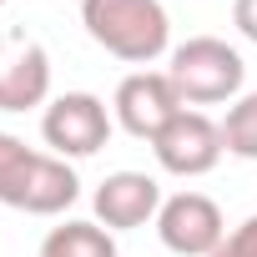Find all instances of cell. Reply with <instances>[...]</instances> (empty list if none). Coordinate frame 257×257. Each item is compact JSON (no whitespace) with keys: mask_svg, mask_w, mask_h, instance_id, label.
I'll use <instances>...</instances> for the list:
<instances>
[{"mask_svg":"<svg viewBox=\"0 0 257 257\" xmlns=\"http://www.w3.org/2000/svg\"><path fill=\"white\" fill-rule=\"evenodd\" d=\"M81 197V177L66 157L31 152L21 137L0 132V202L31 212V217H61Z\"/></svg>","mask_w":257,"mask_h":257,"instance_id":"obj_1","label":"cell"},{"mask_svg":"<svg viewBox=\"0 0 257 257\" xmlns=\"http://www.w3.org/2000/svg\"><path fill=\"white\" fill-rule=\"evenodd\" d=\"M81 26L106 56L142 71L172 46V16L162 0H81Z\"/></svg>","mask_w":257,"mask_h":257,"instance_id":"obj_2","label":"cell"},{"mask_svg":"<svg viewBox=\"0 0 257 257\" xmlns=\"http://www.w3.org/2000/svg\"><path fill=\"white\" fill-rule=\"evenodd\" d=\"M177 96L187 106H217V101H237L242 96V81H247V66L237 56V46L217 41V36H192L172 51V66H167Z\"/></svg>","mask_w":257,"mask_h":257,"instance_id":"obj_3","label":"cell"},{"mask_svg":"<svg viewBox=\"0 0 257 257\" xmlns=\"http://www.w3.org/2000/svg\"><path fill=\"white\" fill-rule=\"evenodd\" d=\"M111 106L91 91H66L46 106L41 116V137L51 147V157H66V162H81V157H96L106 142H111Z\"/></svg>","mask_w":257,"mask_h":257,"instance_id":"obj_4","label":"cell"},{"mask_svg":"<svg viewBox=\"0 0 257 257\" xmlns=\"http://www.w3.org/2000/svg\"><path fill=\"white\" fill-rule=\"evenodd\" d=\"M187 101L177 96L172 76L167 71H132L121 86H116V101H111V116L121 132H132L137 142H157L162 126L172 116H182Z\"/></svg>","mask_w":257,"mask_h":257,"instance_id":"obj_5","label":"cell"},{"mask_svg":"<svg viewBox=\"0 0 257 257\" xmlns=\"http://www.w3.org/2000/svg\"><path fill=\"white\" fill-rule=\"evenodd\" d=\"M157 237L167 252L177 257H212L222 242H227V222H222V207L202 192H177L162 202L157 212Z\"/></svg>","mask_w":257,"mask_h":257,"instance_id":"obj_6","label":"cell"},{"mask_svg":"<svg viewBox=\"0 0 257 257\" xmlns=\"http://www.w3.org/2000/svg\"><path fill=\"white\" fill-rule=\"evenodd\" d=\"M51 106V56L26 31H0V111Z\"/></svg>","mask_w":257,"mask_h":257,"instance_id":"obj_7","label":"cell"},{"mask_svg":"<svg viewBox=\"0 0 257 257\" xmlns=\"http://www.w3.org/2000/svg\"><path fill=\"white\" fill-rule=\"evenodd\" d=\"M152 152H157V167L172 172V177H207L227 152L222 147V121H212L202 111H182L162 126Z\"/></svg>","mask_w":257,"mask_h":257,"instance_id":"obj_8","label":"cell"},{"mask_svg":"<svg viewBox=\"0 0 257 257\" xmlns=\"http://www.w3.org/2000/svg\"><path fill=\"white\" fill-rule=\"evenodd\" d=\"M162 202H167V197H162V182L147 177V172H111V177L96 187V197H91L96 222H101L106 232H137V227L157 222Z\"/></svg>","mask_w":257,"mask_h":257,"instance_id":"obj_9","label":"cell"},{"mask_svg":"<svg viewBox=\"0 0 257 257\" xmlns=\"http://www.w3.org/2000/svg\"><path fill=\"white\" fill-rule=\"evenodd\" d=\"M41 257H116V237L101 222H61L46 232Z\"/></svg>","mask_w":257,"mask_h":257,"instance_id":"obj_10","label":"cell"},{"mask_svg":"<svg viewBox=\"0 0 257 257\" xmlns=\"http://www.w3.org/2000/svg\"><path fill=\"white\" fill-rule=\"evenodd\" d=\"M222 147L242 162H257V91H242L222 116Z\"/></svg>","mask_w":257,"mask_h":257,"instance_id":"obj_11","label":"cell"},{"mask_svg":"<svg viewBox=\"0 0 257 257\" xmlns=\"http://www.w3.org/2000/svg\"><path fill=\"white\" fill-rule=\"evenodd\" d=\"M227 252H232V257H257V212H252L242 227L227 232Z\"/></svg>","mask_w":257,"mask_h":257,"instance_id":"obj_12","label":"cell"},{"mask_svg":"<svg viewBox=\"0 0 257 257\" xmlns=\"http://www.w3.org/2000/svg\"><path fill=\"white\" fill-rule=\"evenodd\" d=\"M232 26L257 46V0H232Z\"/></svg>","mask_w":257,"mask_h":257,"instance_id":"obj_13","label":"cell"},{"mask_svg":"<svg viewBox=\"0 0 257 257\" xmlns=\"http://www.w3.org/2000/svg\"><path fill=\"white\" fill-rule=\"evenodd\" d=\"M212 257H232V252H227V242H222V247H217V252H212Z\"/></svg>","mask_w":257,"mask_h":257,"instance_id":"obj_14","label":"cell"},{"mask_svg":"<svg viewBox=\"0 0 257 257\" xmlns=\"http://www.w3.org/2000/svg\"><path fill=\"white\" fill-rule=\"evenodd\" d=\"M0 6H6V0H0Z\"/></svg>","mask_w":257,"mask_h":257,"instance_id":"obj_15","label":"cell"}]
</instances>
